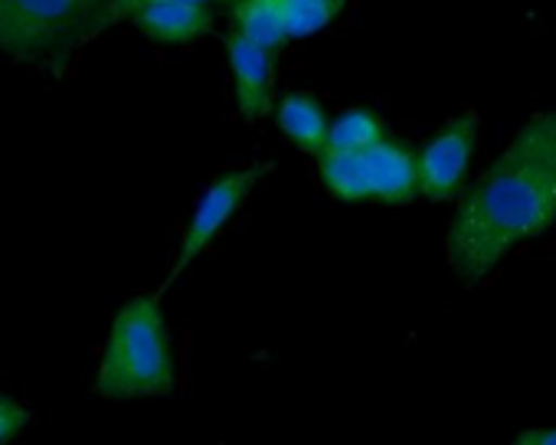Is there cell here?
I'll list each match as a JSON object with an SVG mask.
<instances>
[{"label": "cell", "instance_id": "1", "mask_svg": "<svg viewBox=\"0 0 556 445\" xmlns=\"http://www.w3.org/2000/svg\"><path fill=\"white\" fill-rule=\"evenodd\" d=\"M556 227V109L530 115L494 164L462 193L448 227V266L488 279L517 246Z\"/></svg>", "mask_w": 556, "mask_h": 445}, {"label": "cell", "instance_id": "2", "mask_svg": "<svg viewBox=\"0 0 556 445\" xmlns=\"http://www.w3.org/2000/svg\"><path fill=\"white\" fill-rule=\"evenodd\" d=\"M177 383V357L164 308L151 295L131 298L105 338L96 390L109 399L164 396Z\"/></svg>", "mask_w": 556, "mask_h": 445}, {"label": "cell", "instance_id": "3", "mask_svg": "<svg viewBox=\"0 0 556 445\" xmlns=\"http://www.w3.org/2000/svg\"><path fill=\"white\" fill-rule=\"evenodd\" d=\"M115 0H0V53L11 60H63L112 21Z\"/></svg>", "mask_w": 556, "mask_h": 445}, {"label": "cell", "instance_id": "4", "mask_svg": "<svg viewBox=\"0 0 556 445\" xmlns=\"http://www.w3.org/2000/svg\"><path fill=\"white\" fill-rule=\"evenodd\" d=\"M258 177H262V164H242V167L223 170L219 177H213L206 183V190L193 203V213H190L187 227H184V233L177 240L170 279L187 272L219 240V233L236 219V213L249 203Z\"/></svg>", "mask_w": 556, "mask_h": 445}, {"label": "cell", "instance_id": "5", "mask_svg": "<svg viewBox=\"0 0 556 445\" xmlns=\"http://www.w3.org/2000/svg\"><path fill=\"white\" fill-rule=\"evenodd\" d=\"M481 122L471 112L452 115L432 131V138L416 151L419 157V196L429 203H445L465 193L471 161L478 154Z\"/></svg>", "mask_w": 556, "mask_h": 445}, {"label": "cell", "instance_id": "6", "mask_svg": "<svg viewBox=\"0 0 556 445\" xmlns=\"http://www.w3.org/2000/svg\"><path fill=\"white\" fill-rule=\"evenodd\" d=\"M226 66H229V82L239 115L249 122L265 118L275 109V53L239 34H229Z\"/></svg>", "mask_w": 556, "mask_h": 445}, {"label": "cell", "instance_id": "7", "mask_svg": "<svg viewBox=\"0 0 556 445\" xmlns=\"http://www.w3.org/2000/svg\"><path fill=\"white\" fill-rule=\"evenodd\" d=\"M361 154H364L370 203L406 206L419 196V157L409 141L387 135Z\"/></svg>", "mask_w": 556, "mask_h": 445}, {"label": "cell", "instance_id": "8", "mask_svg": "<svg viewBox=\"0 0 556 445\" xmlns=\"http://www.w3.org/2000/svg\"><path fill=\"white\" fill-rule=\"evenodd\" d=\"M210 0H161V4L141 8L131 24L154 43L164 47H187L197 43L213 30Z\"/></svg>", "mask_w": 556, "mask_h": 445}, {"label": "cell", "instance_id": "9", "mask_svg": "<svg viewBox=\"0 0 556 445\" xmlns=\"http://www.w3.org/2000/svg\"><path fill=\"white\" fill-rule=\"evenodd\" d=\"M275 125L282 131V138L302 151V154H325L328 151V138H331V115L325 109L321 99H315L312 92H289L275 102Z\"/></svg>", "mask_w": 556, "mask_h": 445}, {"label": "cell", "instance_id": "10", "mask_svg": "<svg viewBox=\"0 0 556 445\" xmlns=\"http://www.w3.org/2000/svg\"><path fill=\"white\" fill-rule=\"evenodd\" d=\"M232 34L265 47V50H282L289 43L282 0H242L232 11Z\"/></svg>", "mask_w": 556, "mask_h": 445}, {"label": "cell", "instance_id": "11", "mask_svg": "<svg viewBox=\"0 0 556 445\" xmlns=\"http://www.w3.org/2000/svg\"><path fill=\"white\" fill-rule=\"evenodd\" d=\"M318 177L325 190L344 203H367V174H364V154L361 151H334L328 148L318 154Z\"/></svg>", "mask_w": 556, "mask_h": 445}, {"label": "cell", "instance_id": "12", "mask_svg": "<svg viewBox=\"0 0 556 445\" xmlns=\"http://www.w3.org/2000/svg\"><path fill=\"white\" fill-rule=\"evenodd\" d=\"M387 135L390 131H387L383 118L374 109L357 105V109H348L338 118H331L328 148H334V151H367V148H374Z\"/></svg>", "mask_w": 556, "mask_h": 445}, {"label": "cell", "instance_id": "13", "mask_svg": "<svg viewBox=\"0 0 556 445\" xmlns=\"http://www.w3.org/2000/svg\"><path fill=\"white\" fill-rule=\"evenodd\" d=\"M348 0H282L289 40H308L325 34L341 14Z\"/></svg>", "mask_w": 556, "mask_h": 445}, {"label": "cell", "instance_id": "14", "mask_svg": "<svg viewBox=\"0 0 556 445\" xmlns=\"http://www.w3.org/2000/svg\"><path fill=\"white\" fill-rule=\"evenodd\" d=\"M27 406L8 393H0V442H14L27 429Z\"/></svg>", "mask_w": 556, "mask_h": 445}, {"label": "cell", "instance_id": "15", "mask_svg": "<svg viewBox=\"0 0 556 445\" xmlns=\"http://www.w3.org/2000/svg\"><path fill=\"white\" fill-rule=\"evenodd\" d=\"M148 4H161V0H115L112 4V21L115 17H122V21H131L141 8H148Z\"/></svg>", "mask_w": 556, "mask_h": 445}, {"label": "cell", "instance_id": "16", "mask_svg": "<svg viewBox=\"0 0 556 445\" xmlns=\"http://www.w3.org/2000/svg\"><path fill=\"white\" fill-rule=\"evenodd\" d=\"M520 442H556V429H546V432H523Z\"/></svg>", "mask_w": 556, "mask_h": 445}, {"label": "cell", "instance_id": "17", "mask_svg": "<svg viewBox=\"0 0 556 445\" xmlns=\"http://www.w3.org/2000/svg\"><path fill=\"white\" fill-rule=\"evenodd\" d=\"M226 4H232V8H236V4H242V0H226Z\"/></svg>", "mask_w": 556, "mask_h": 445}]
</instances>
